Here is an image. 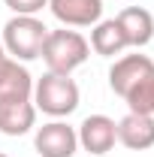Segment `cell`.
Listing matches in <instances>:
<instances>
[{"instance_id": "1", "label": "cell", "mask_w": 154, "mask_h": 157, "mask_svg": "<svg viewBox=\"0 0 154 157\" xmlns=\"http://www.w3.org/2000/svg\"><path fill=\"white\" fill-rule=\"evenodd\" d=\"M91 55V45L88 39L82 36L79 30H67V27H58V30H48V36L42 42V55L39 58L45 60L48 73H58V76H70L73 70H79Z\"/></svg>"}, {"instance_id": "2", "label": "cell", "mask_w": 154, "mask_h": 157, "mask_svg": "<svg viewBox=\"0 0 154 157\" xmlns=\"http://www.w3.org/2000/svg\"><path fill=\"white\" fill-rule=\"evenodd\" d=\"M48 36V27L37 15H12L0 30V42L12 60H37L42 55V42Z\"/></svg>"}, {"instance_id": "3", "label": "cell", "mask_w": 154, "mask_h": 157, "mask_svg": "<svg viewBox=\"0 0 154 157\" xmlns=\"http://www.w3.org/2000/svg\"><path fill=\"white\" fill-rule=\"evenodd\" d=\"M33 106L48 118H67L79 109V85L70 76L45 73L33 82Z\"/></svg>"}, {"instance_id": "4", "label": "cell", "mask_w": 154, "mask_h": 157, "mask_svg": "<svg viewBox=\"0 0 154 157\" xmlns=\"http://www.w3.org/2000/svg\"><path fill=\"white\" fill-rule=\"evenodd\" d=\"M33 148H37L39 157H73L79 151V136H76V127H70L67 121H48L37 127L33 133Z\"/></svg>"}, {"instance_id": "5", "label": "cell", "mask_w": 154, "mask_h": 157, "mask_svg": "<svg viewBox=\"0 0 154 157\" xmlns=\"http://www.w3.org/2000/svg\"><path fill=\"white\" fill-rule=\"evenodd\" d=\"M154 76V60L148 55H124L109 67V88L124 100L139 82Z\"/></svg>"}, {"instance_id": "6", "label": "cell", "mask_w": 154, "mask_h": 157, "mask_svg": "<svg viewBox=\"0 0 154 157\" xmlns=\"http://www.w3.org/2000/svg\"><path fill=\"white\" fill-rule=\"evenodd\" d=\"M79 136V145L94 157H103L115 148L118 142V124L112 121L109 115H88L76 130Z\"/></svg>"}, {"instance_id": "7", "label": "cell", "mask_w": 154, "mask_h": 157, "mask_svg": "<svg viewBox=\"0 0 154 157\" xmlns=\"http://www.w3.org/2000/svg\"><path fill=\"white\" fill-rule=\"evenodd\" d=\"M33 97V76L21 60H12L9 55L0 58V103H18Z\"/></svg>"}, {"instance_id": "8", "label": "cell", "mask_w": 154, "mask_h": 157, "mask_svg": "<svg viewBox=\"0 0 154 157\" xmlns=\"http://www.w3.org/2000/svg\"><path fill=\"white\" fill-rule=\"evenodd\" d=\"M48 9L64 27H94L103 18V0H48Z\"/></svg>"}, {"instance_id": "9", "label": "cell", "mask_w": 154, "mask_h": 157, "mask_svg": "<svg viewBox=\"0 0 154 157\" xmlns=\"http://www.w3.org/2000/svg\"><path fill=\"white\" fill-rule=\"evenodd\" d=\"M118 142L130 151H148L154 148V115H127L118 121Z\"/></svg>"}, {"instance_id": "10", "label": "cell", "mask_w": 154, "mask_h": 157, "mask_svg": "<svg viewBox=\"0 0 154 157\" xmlns=\"http://www.w3.org/2000/svg\"><path fill=\"white\" fill-rule=\"evenodd\" d=\"M115 18H118V24H121V30H124V36H127V45L142 48V45H148L154 39V15L148 9H142V6H127V9L118 12Z\"/></svg>"}, {"instance_id": "11", "label": "cell", "mask_w": 154, "mask_h": 157, "mask_svg": "<svg viewBox=\"0 0 154 157\" xmlns=\"http://www.w3.org/2000/svg\"><path fill=\"white\" fill-rule=\"evenodd\" d=\"M37 124V106L33 100L18 103H0V133L3 136H24Z\"/></svg>"}, {"instance_id": "12", "label": "cell", "mask_w": 154, "mask_h": 157, "mask_svg": "<svg viewBox=\"0 0 154 157\" xmlns=\"http://www.w3.org/2000/svg\"><path fill=\"white\" fill-rule=\"evenodd\" d=\"M88 45L94 48L97 55H103V58H115L124 48H130L121 24H118V18H100L94 24V30H91V42Z\"/></svg>"}, {"instance_id": "13", "label": "cell", "mask_w": 154, "mask_h": 157, "mask_svg": "<svg viewBox=\"0 0 154 157\" xmlns=\"http://www.w3.org/2000/svg\"><path fill=\"white\" fill-rule=\"evenodd\" d=\"M127 109L136 115H154V76H148L145 82H139L133 91L124 97Z\"/></svg>"}, {"instance_id": "14", "label": "cell", "mask_w": 154, "mask_h": 157, "mask_svg": "<svg viewBox=\"0 0 154 157\" xmlns=\"http://www.w3.org/2000/svg\"><path fill=\"white\" fill-rule=\"evenodd\" d=\"M15 15H39L45 6H48V0H3Z\"/></svg>"}, {"instance_id": "15", "label": "cell", "mask_w": 154, "mask_h": 157, "mask_svg": "<svg viewBox=\"0 0 154 157\" xmlns=\"http://www.w3.org/2000/svg\"><path fill=\"white\" fill-rule=\"evenodd\" d=\"M0 58H6V48H3V42H0Z\"/></svg>"}, {"instance_id": "16", "label": "cell", "mask_w": 154, "mask_h": 157, "mask_svg": "<svg viewBox=\"0 0 154 157\" xmlns=\"http://www.w3.org/2000/svg\"><path fill=\"white\" fill-rule=\"evenodd\" d=\"M0 157H9V154H3V151H0Z\"/></svg>"}]
</instances>
